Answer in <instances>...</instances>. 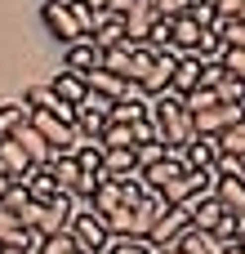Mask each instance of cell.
Wrapping results in <instances>:
<instances>
[{"mask_svg": "<svg viewBox=\"0 0 245 254\" xmlns=\"http://www.w3.org/2000/svg\"><path fill=\"white\" fill-rule=\"evenodd\" d=\"M147 125H152V134H156V143H165L170 152H183V147L196 138L187 103H183L179 94H170V89L156 94V98H147Z\"/></svg>", "mask_w": 245, "mask_h": 254, "instance_id": "obj_1", "label": "cell"}, {"mask_svg": "<svg viewBox=\"0 0 245 254\" xmlns=\"http://www.w3.org/2000/svg\"><path fill=\"white\" fill-rule=\"evenodd\" d=\"M76 201V196H71ZM71 237H76V246L85 254H107V246H112V232H107V223L89 210V201H76V214H71Z\"/></svg>", "mask_w": 245, "mask_h": 254, "instance_id": "obj_2", "label": "cell"}, {"mask_svg": "<svg viewBox=\"0 0 245 254\" xmlns=\"http://www.w3.org/2000/svg\"><path fill=\"white\" fill-rule=\"evenodd\" d=\"M187 228H192V205H170V210L156 219V228H152V237H147V241H152V246H161V250H170Z\"/></svg>", "mask_w": 245, "mask_h": 254, "instance_id": "obj_3", "label": "cell"}, {"mask_svg": "<svg viewBox=\"0 0 245 254\" xmlns=\"http://www.w3.org/2000/svg\"><path fill=\"white\" fill-rule=\"evenodd\" d=\"M40 18H45L49 36H58L62 45H76V40H85V36H80V22H76V13H71L67 4H58V0H45Z\"/></svg>", "mask_w": 245, "mask_h": 254, "instance_id": "obj_4", "label": "cell"}, {"mask_svg": "<svg viewBox=\"0 0 245 254\" xmlns=\"http://www.w3.org/2000/svg\"><path fill=\"white\" fill-rule=\"evenodd\" d=\"M179 174H187V161H183V152H165L156 165H147V170H143V188L161 192V188H170Z\"/></svg>", "mask_w": 245, "mask_h": 254, "instance_id": "obj_5", "label": "cell"}, {"mask_svg": "<svg viewBox=\"0 0 245 254\" xmlns=\"http://www.w3.org/2000/svg\"><path fill=\"white\" fill-rule=\"evenodd\" d=\"M219 156H223V143H219V138H210V134H196V138L183 147L187 170H214V165H219Z\"/></svg>", "mask_w": 245, "mask_h": 254, "instance_id": "obj_6", "label": "cell"}, {"mask_svg": "<svg viewBox=\"0 0 245 254\" xmlns=\"http://www.w3.org/2000/svg\"><path fill=\"white\" fill-rule=\"evenodd\" d=\"M98 67H103V49H94V40H76V45H67V63H62V71L89 76V71H98Z\"/></svg>", "mask_w": 245, "mask_h": 254, "instance_id": "obj_7", "label": "cell"}, {"mask_svg": "<svg viewBox=\"0 0 245 254\" xmlns=\"http://www.w3.org/2000/svg\"><path fill=\"white\" fill-rule=\"evenodd\" d=\"M196 89H201V58L179 54V63H174V80H170V94L187 98V94H196Z\"/></svg>", "mask_w": 245, "mask_h": 254, "instance_id": "obj_8", "label": "cell"}, {"mask_svg": "<svg viewBox=\"0 0 245 254\" xmlns=\"http://www.w3.org/2000/svg\"><path fill=\"white\" fill-rule=\"evenodd\" d=\"M13 143L27 152V161H31V165H49V156H54V152H49V143L40 138V129L31 125V116H27V121L13 129Z\"/></svg>", "mask_w": 245, "mask_h": 254, "instance_id": "obj_9", "label": "cell"}, {"mask_svg": "<svg viewBox=\"0 0 245 254\" xmlns=\"http://www.w3.org/2000/svg\"><path fill=\"white\" fill-rule=\"evenodd\" d=\"M27 170H31V161H27V152L13 143V138H0V174L18 188L22 179H27Z\"/></svg>", "mask_w": 245, "mask_h": 254, "instance_id": "obj_10", "label": "cell"}, {"mask_svg": "<svg viewBox=\"0 0 245 254\" xmlns=\"http://www.w3.org/2000/svg\"><path fill=\"white\" fill-rule=\"evenodd\" d=\"M201 31H205V27H196L187 13H183V18H174V22H170V49H174V54H196Z\"/></svg>", "mask_w": 245, "mask_h": 254, "instance_id": "obj_11", "label": "cell"}, {"mask_svg": "<svg viewBox=\"0 0 245 254\" xmlns=\"http://www.w3.org/2000/svg\"><path fill=\"white\" fill-rule=\"evenodd\" d=\"M156 58H161V54H156V49H152L147 40H143V45L134 40V54H129V67H125V80L143 89V80L152 76V67H156Z\"/></svg>", "mask_w": 245, "mask_h": 254, "instance_id": "obj_12", "label": "cell"}, {"mask_svg": "<svg viewBox=\"0 0 245 254\" xmlns=\"http://www.w3.org/2000/svg\"><path fill=\"white\" fill-rule=\"evenodd\" d=\"M174 63H179V54H174V49H165V54L156 58L152 76L143 80V98H156V94H165V89H170V80H174Z\"/></svg>", "mask_w": 245, "mask_h": 254, "instance_id": "obj_13", "label": "cell"}, {"mask_svg": "<svg viewBox=\"0 0 245 254\" xmlns=\"http://www.w3.org/2000/svg\"><path fill=\"white\" fill-rule=\"evenodd\" d=\"M67 107H80L85 103V94H89V85H85V76H76V71H58L54 76V85H49Z\"/></svg>", "mask_w": 245, "mask_h": 254, "instance_id": "obj_14", "label": "cell"}, {"mask_svg": "<svg viewBox=\"0 0 245 254\" xmlns=\"http://www.w3.org/2000/svg\"><path fill=\"white\" fill-rule=\"evenodd\" d=\"M18 188H27V196H31V201H40V205H49V201L58 196V188H54V179H49V170H45V165H31V170H27V179H22Z\"/></svg>", "mask_w": 245, "mask_h": 254, "instance_id": "obj_15", "label": "cell"}, {"mask_svg": "<svg viewBox=\"0 0 245 254\" xmlns=\"http://www.w3.org/2000/svg\"><path fill=\"white\" fill-rule=\"evenodd\" d=\"M214 196H219V205H223L228 214H237L245 223V183L241 179H219V183H214Z\"/></svg>", "mask_w": 245, "mask_h": 254, "instance_id": "obj_16", "label": "cell"}, {"mask_svg": "<svg viewBox=\"0 0 245 254\" xmlns=\"http://www.w3.org/2000/svg\"><path fill=\"white\" fill-rule=\"evenodd\" d=\"M45 170H49L54 188H58V192H67V196H71V188L80 183V165H76V156H54Z\"/></svg>", "mask_w": 245, "mask_h": 254, "instance_id": "obj_17", "label": "cell"}, {"mask_svg": "<svg viewBox=\"0 0 245 254\" xmlns=\"http://www.w3.org/2000/svg\"><path fill=\"white\" fill-rule=\"evenodd\" d=\"M223 214H228V210H223V205H219V196L210 192V196H201V201L192 205V228H196V232H214Z\"/></svg>", "mask_w": 245, "mask_h": 254, "instance_id": "obj_18", "label": "cell"}, {"mask_svg": "<svg viewBox=\"0 0 245 254\" xmlns=\"http://www.w3.org/2000/svg\"><path fill=\"white\" fill-rule=\"evenodd\" d=\"M170 250H179V254H223V246L214 241V232H196V228H187Z\"/></svg>", "mask_w": 245, "mask_h": 254, "instance_id": "obj_19", "label": "cell"}, {"mask_svg": "<svg viewBox=\"0 0 245 254\" xmlns=\"http://www.w3.org/2000/svg\"><path fill=\"white\" fill-rule=\"evenodd\" d=\"M107 121H112V125H138V121H147V98L138 94V98H125V103H112Z\"/></svg>", "mask_w": 245, "mask_h": 254, "instance_id": "obj_20", "label": "cell"}, {"mask_svg": "<svg viewBox=\"0 0 245 254\" xmlns=\"http://www.w3.org/2000/svg\"><path fill=\"white\" fill-rule=\"evenodd\" d=\"M89 40H94V49H116V45H125V40H129L125 18H116V13H112V18H107V22H103V27H98Z\"/></svg>", "mask_w": 245, "mask_h": 254, "instance_id": "obj_21", "label": "cell"}, {"mask_svg": "<svg viewBox=\"0 0 245 254\" xmlns=\"http://www.w3.org/2000/svg\"><path fill=\"white\" fill-rule=\"evenodd\" d=\"M76 156V165H80V174H103V143H89V138H80V147L71 152Z\"/></svg>", "mask_w": 245, "mask_h": 254, "instance_id": "obj_22", "label": "cell"}, {"mask_svg": "<svg viewBox=\"0 0 245 254\" xmlns=\"http://www.w3.org/2000/svg\"><path fill=\"white\" fill-rule=\"evenodd\" d=\"M98 143H103V152H125V147H134V125H112L107 121V129L98 134Z\"/></svg>", "mask_w": 245, "mask_h": 254, "instance_id": "obj_23", "label": "cell"}, {"mask_svg": "<svg viewBox=\"0 0 245 254\" xmlns=\"http://www.w3.org/2000/svg\"><path fill=\"white\" fill-rule=\"evenodd\" d=\"M31 241H36V237H27V232H22V223L0 205V246H31Z\"/></svg>", "mask_w": 245, "mask_h": 254, "instance_id": "obj_24", "label": "cell"}, {"mask_svg": "<svg viewBox=\"0 0 245 254\" xmlns=\"http://www.w3.org/2000/svg\"><path fill=\"white\" fill-rule=\"evenodd\" d=\"M107 254H165L161 246H152L147 237H112Z\"/></svg>", "mask_w": 245, "mask_h": 254, "instance_id": "obj_25", "label": "cell"}, {"mask_svg": "<svg viewBox=\"0 0 245 254\" xmlns=\"http://www.w3.org/2000/svg\"><path fill=\"white\" fill-rule=\"evenodd\" d=\"M31 112L22 107V103H0V138H13V129L27 121Z\"/></svg>", "mask_w": 245, "mask_h": 254, "instance_id": "obj_26", "label": "cell"}, {"mask_svg": "<svg viewBox=\"0 0 245 254\" xmlns=\"http://www.w3.org/2000/svg\"><path fill=\"white\" fill-rule=\"evenodd\" d=\"M241 232H245L241 219H237V214H223V219H219V228H214V241H219L223 250H232V246L241 241Z\"/></svg>", "mask_w": 245, "mask_h": 254, "instance_id": "obj_27", "label": "cell"}, {"mask_svg": "<svg viewBox=\"0 0 245 254\" xmlns=\"http://www.w3.org/2000/svg\"><path fill=\"white\" fill-rule=\"evenodd\" d=\"M71 250H80L76 237H71V228H67V232H54V237H45V241H36V254H71Z\"/></svg>", "mask_w": 245, "mask_h": 254, "instance_id": "obj_28", "label": "cell"}, {"mask_svg": "<svg viewBox=\"0 0 245 254\" xmlns=\"http://www.w3.org/2000/svg\"><path fill=\"white\" fill-rule=\"evenodd\" d=\"M219 63H223V71H228L232 80H241V85H245V49L223 45V58H219Z\"/></svg>", "mask_w": 245, "mask_h": 254, "instance_id": "obj_29", "label": "cell"}, {"mask_svg": "<svg viewBox=\"0 0 245 254\" xmlns=\"http://www.w3.org/2000/svg\"><path fill=\"white\" fill-rule=\"evenodd\" d=\"M183 103H187V112H192V116H201V112L219 107V94H214V89H196V94H187Z\"/></svg>", "mask_w": 245, "mask_h": 254, "instance_id": "obj_30", "label": "cell"}, {"mask_svg": "<svg viewBox=\"0 0 245 254\" xmlns=\"http://www.w3.org/2000/svg\"><path fill=\"white\" fill-rule=\"evenodd\" d=\"M187 18H192L196 27H214V22H219V13H214V0H192Z\"/></svg>", "mask_w": 245, "mask_h": 254, "instance_id": "obj_31", "label": "cell"}, {"mask_svg": "<svg viewBox=\"0 0 245 254\" xmlns=\"http://www.w3.org/2000/svg\"><path fill=\"white\" fill-rule=\"evenodd\" d=\"M228 80V71H223V63L214 58V63H201V89H219Z\"/></svg>", "mask_w": 245, "mask_h": 254, "instance_id": "obj_32", "label": "cell"}, {"mask_svg": "<svg viewBox=\"0 0 245 254\" xmlns=\"http://www.w3.org/2000/svg\"><path fill=\"white\" fill-rule=\"evenodd\" d=\"M0 205H4V210H9V214L18 219V214H22L27 205H31V196H27V188H9V192L0 196Z\"/></svg>", "mask_w": 245, "mask_h": 254, "instance_id": "obj_33", "label": "cell"}, {"mask_svg": "<svg viewBox=\"0 0 245 254\" xmlns=\"http://www.w3.org/2000/svg\"><path fill=\"white\" fill-rule=\"evenodd\" d=\"M165 152H170L165 143H143V147H134V156H138V170H147V165H156V161H161Z\"/></svg>", "mask_w": 245, "mask_h": 254, "instance_id": "obj_34", "label": "cell"}, {"mask_svg": "<svg viewBox=\"0 0 245 254\" xmlns=\"http://www.w3.org/2000/svg\"><path fill=\"white\" fill-rule=\"evenodd\" d=\"M187 9H192V0H156V18H170V22L183 18Z\"/></svg>", "mask_w": 245, "mask_h": 254, "instance_id": "obj_35", "label": "cell"}, {"mask_svg": "<svg viewBox=\"0 0 245 254\" xmlns=\"http://www.w3.org/2000/svg\"><path fill=\"white\" fill-rule=\"evenodd\" d=\"M214 94H219V103H245V85H241V80H232V76H228Z\"/></svg>", "mask_w": 245, "mask_h": 254, "instance_id": "obj_36", "label": "cell"}, {"mask_svg": "<svg viewBox=\"0 0 245 254\" xmlns=\"http://www.w3.org/2000/svg\"><path fill=\"white\" fill-rule=\"evenodd\" d=\"M80 112H98V116H107V112H112V98H103V94H94V89H89V94H85V103H80Z\"/></svg>", "mask_w": 245, "mask_h": 254, "instance_id": "obj_37", "label": "cell"}, {"mask_svg": "<svg viewBox=\"0 0 245 254\" xmlns=\"http://www.w3.org/2000/svg\"><path fill=\"white\" fill-rule=\"evenodd\" d=\"M219 31H223V45L245 49V27H241V22H232V27H219Z\"/></svg>", "mask_w": 245, "mask_h": 254, "instance_id": "obj_38", "label": "cell"}, {"mask_svg": "<svg viewBox=\"0 0 245 254\" xmlns=\"http://www.w3.org/2000/svg\"><path fill=\"white\" fill-rule=\"evenodd\" d=\"M134 9V0H107V13H116V18H125Z\"/></svg>", "mask_w": 245, "mask_h": 254, "instance_id": "obj_39", "label": "cell"}, {"mask_svg": "<svg viewBox=\"0 0 245 254\" xmlns=\"http://www.w3.org/2000/svg\"><path fill=\"white\" fill-rule=\"evenodd\" d=\"M0 254H36V241L31 246H0Z\"/></svg>", "mask_w": 245, "mask_h": 254, "instance_id": "obj_40", "label": "cell"}, {"mask_svg": "<svg viewBox=\"0 0 245 254\" xmlns=\"http://www.w3.org/2000/svg\"><path fill=\"white\" fill-rule=\"evenodd\" d=\"M89 9H98V13H107V0H85Z\"/></svg>", "mask_w": 245, "mask_h": 254, "instance_id": "obj_41", "label": "cell"}, {"mask_svg": "<svg viewBox=\"0 0 245 254\" xmlns=\"http://www.w3.org/2000/svg\"><path fill=\"white\" fill-rule=\"evenodd\" d=\"M9 188H13V183H9V179H4V174H0V196H4V192H9Z\"/></svg>", "mask_w": 245, "mask_h": 254, "instance_id": "obj_42", "label": "cell"}, {"mask_svg": "<svg viewBox=\"0 0 245 254\" xmlns=\"http://www.w3.org/2000/svg\"><path fill=\"white\" fill-rule=\"evenodd\" d=\"M237 22H241V27H245V0H241V9H237Z\"/></svg>", "mask_w": 245, "mask_h": 254, "instance_id": "obj_43", "label": "cell"}, {"mask_svg": "<svg viewBox=\"0 0 245 254\" xmlns=\"http://www.w3.org/2000/svg\"><path fill=\"white\" fill-rule=\"evenodd\" d=\"M223 254H245V250H241V246H232V250H223Z\"/></svg>", "mask_w": 245, "mask_h": 254, "instance_id": "obj_44", "label": "cell"}, {"mask_svg": "<svg viewBox=\"0 0 245 254\" xmlns=\"http://www.w3.org/2000/svg\"><path fill=\"white\" fill-rule=\"evenodd\" d=\"M237 246H241V250H245V232H241V241H237Z\"/></svg>", "mask_w": 245, "mask_h": 254, "instance_id": "obj_45", "label": "cell"}, {"mask_svg": "<svg viewBox=\"0 0 245 254\" xmlns=\"http://www.w3.org/2000/svg\"><path fill=\"white\" fill-rule=\"evenodd\" d=\"M71 254H85V250H71Z\"/></svg>", "mask_w": 245, "mask_h": 254, "instance_id": "obj_46", "label": "cell"}]
</instances>
